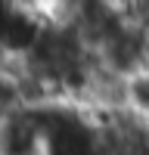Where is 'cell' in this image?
I'll use <instances>...</instances> for the list:
<instances>
[{
  "label": "cell",
  "mask_w": 149,
  "mask_h": 155,
  "mask_svg": "<svg viewBox=\"0 0 149 155\" xmlns=\"http://www.w3.org/2000/svg\"><path fill=\"white\" fill-rule=\"evenodd\" d=\"M0 155H44L41 109L19 106L0 118Z\"/></svg>",
  "instance_id": "1"
},
{
  "label": "cell",
  "mask_w": 149,
  "mask_h": 155,
  "mask_svg": "<svg viewBox=\"0 0 149 155\" xmlns=\"http://www.w3.org/2000/svg\"><path fill=\"white\" fill-rule=\"evenodd\" d=\"M127 109L149 121V68L127 78Z\"/></svg>",
  "instance_id": "2"
},
{
  "label": "cell",
  "mask_w": 149,
  "mask_h": 155,
  "mask_svg": "<svg viewBox=\"0 0 149 155\" xmlns=\"http://www.w3.org/2000/svg\"><path fill=\"white\" fill-rule=\"evenodd\" d=\"M118 9H124V12H137V9H143L146 6V0H112Z\"/></svg>",
  "instance_id": "3"
}]
</instances>
